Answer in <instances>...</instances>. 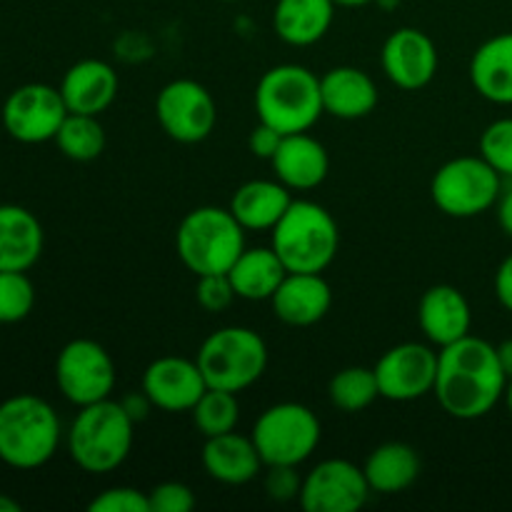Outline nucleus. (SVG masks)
I'll return each mask as SVG.
<instances>
[{
  "instance_id": "f257e3e1",
  "label": "nucleus",
  "mask_w": 512,
  "mask_h": 512,
  "mask_svg": "<svg viewBox=\"0 0 512 512\" xmlns=\"http://www.w3.org/2000/svg\"><path fill=\"white\" fill-rule=\"evenodd\" d=\"M508 388L498 348L488 340L465 335L438 353L433 395L455 420H480L493 413Z\"/></svg>"
},
{
  "instance_id": "f03ea898",
  "label": "nucleus",
  "mask_w": 512,
  "mask_h": 512,
  "mask_svg": "<svg viewBox=\"0 0 512 512\" xmlns=\"http://www.w3.org/2000/svg\"><path fill=\"white\" fill-rule=\"evenodd\" d=\"M135 420L125 413L123 403L100 400L85 405L68 430L70 460L83 473L105 475L128 460L135 440Z\"/></svg>"
},
{
  "instance_id": "7ed1b4c3",
  "label": "nucleus",
  "mask_w": 512,
  "mask_h": 512,
  "mask_svg": "<svg viewBox=\"0 0 512 512\" xmlns=\"http://www.w3.org/2000/svg\"><path fill=\"white\" fill-rule=\"evenodd\" d=\"M60 420L53 405L20 393L0 403V460L15 470L43 468L60 445Z\"/></svg>"
},
{
  "instance_id": "20e7f679",
  "label": "nucleus",
  "mask_w": 512,
  "mask_h": 512,
  "mask_svg": "<svg viewBox=\"0 0 512 512\" xmlns=\"http://www.w3.org/2000/svg\"><path fill=\"white\" fill-rule=\"evenodd\" d=\"M270 235L288 273H325L340 248L338 223L313 200H293Z\"/></svg>"
},
{
  "instance_id": "39448f33",
  "label": "nucleus",
  "mask_w": 512,
  "mask_h": 512,
  "mask_svg": "<svg viewBox=\"0 0 512 512\" xmlns=\"http://www.w3.org/2000/svg\"><path fill=\"white\" fill-rule=\"evenodd\" d=\"M255 110L260 123L273 125L278 133H308L325 113L320 78L305 65H275L258 80Z\"/></svg>"
},
{
  "instance_id": "423d86ee",
  "label": "nucleus",
  "mask_w": 512,
  "mask_h": 512,
  "mask_svg": "<svg viewBox=\"0 0 512 512\" xmlns=\"http://www.w3.org/2000/svg\"><path fill=\"white\" fill-rule=\"evenodd\" d=\"M175 248L195 278L228 273L245 250V228L230 208L200 205L180 220Z\"/></svg>"
},
{
  "instance_id": "0eeeda50",
  "label": "nucleus",
  "mask_w": 512,
  "mask_h": 512,
  "mask_svg": "<svg viewBox=\"0 0 512 512\" xmlns=\"http://www.w3.org/2000/svg\"><path fill=\"white\" fill-rule=\"evenodd\" d=\"M195 360L208 388L243 393L263 378L268 368V345L255 330L228 325L213 330L203 340Z\"/></svg>"
},
{
  "instance_id": "6e6552de",
  "label": "nucleus",
  "mask_w": 512,
  "mask_h": 512,
  "mask_svg": "<svg viewBox=\"0 0 512 512\" xmlns=\"http://www.w3.org/2000/svg\"><path fill=\"white\" fill-rule=\"evenodd\" d=\"M503 193V175L480 155H460L435 170L430 198L448 218H478L495 208Z\"/></svg>"
},
{
  "instance_id": "1a4fd4ad",
  "label": "nucleus",
  "mask_w": 512,
  "mask_h": 512,
  "mask_svg": "<svg viewBox=\"0 0 512 512\" xmlns=\"http://www.w3.org/2000/svg\"><path fill=\"white\" fill-rule=\"evenodd\" d=\"M320 420L308 405L278 403L260 413L253 443L265 465H303L320 445Z\"/></svg>"
},
{
  "instance_id": "9d476101",
  "label": "nucleus",
  "mask_w": 512,
  "mask_h": 512,
  "mask_svg": "<svg viewBox=\"0 0 512 512\" xmlns=\"http://www.w3.org/2000/svg\"><path fill=\"white\" fill-rule=\"evenodd\" d=\"M55 383L75 408L108 400L115 390V363L108 350L90 338H75L58 353Z\"/></svg>"
},
{
  "instance_id": "9b49d317",
  "label": "nucleus",
  "mask_w": 512,
  "mask_h": 512,
  "mask_svg": "<svg viewBox=\"0 0 512 512\" xmlns=\"http://www.w3.org/2000/svg\"><path fill=\"white\" fill-rule=\"evenodd\" d=\"M155 118L170 140L183 145L203 143L218 123V105L203 83L190 78L170 80L155 98Z\"/></svg>"
},
{
  "instance_id": "f8f14e48",
  "label": "nucleus",
  "mask_w": 512,
  "mask_h": 512,
  "mask_svg": "<svg viewBox=\"0 0 512 512\" xmlns=\"http://www.w3.org/2000/svg\"><path fill=\"white\" fill-rule=\"evenodd\" d=\"M68 108L60 88L45 83H28L15 88L3 103V128L13 140L38 145L55 140Z\"/></svg>"
},
{
  "instance_id": "ddd939ff",
  "label": "nucleus",
  "mask_w": 512,
  "mask_h": 512,
  "mask_svg": "<svg viewBox=\"0 0 512 512\" xmlns=\"http://www.w3.org/2000/svg\"><path fill=\"white\" fill-rule=\"evenodd\" d=\"M373 370L380 398L390 403H413L433 393L438 378V353L425 343H400L385 350Z\"/></svg>"
},
{
  "instance_id": "4468645a",
  "label": "nucleus",
  "mask_w": 512,
  "mask_h": 512,
  "mask_svg": "<svg viewBox=\"0 0 512 512\" xmlns=\"http://www.w3.org/2000/svg\"><path fill=\"white\" fill-rule=\"evenodd\" d=\"M370 493L363 468L345 458H328L305 475L298 500L305 512H358Z\"/></svg>"
},
{
  "instance_id": "2eb2a0df",
  "label": "nucleus",
  "mask_w": 512,
  "mask_h": 512,
  "mask_svg": "<svg viewBox=\"0 0 512 512\" xmlns=\"http://www.w3.org/2000/svg\"><path fill=\"white\" fill-rule=\"evenodd\" d=\"M383 73L400 90H423L438 73V48L420 28H398L388 35L380 53Z\"/></svg>"
},
{
  "instance_id": "dca6fc26",
  "label": "nucleus",
  "mask_w": 512,
  "mask_h": 512,
  "mask_svg": "<svg viewBox=\"0 0 512 512\" xmlns=\"http://www.w3.org/2000/svg\"><path fill=\"white\" fill-rule=\"evenodd\" d=\"M205 390L208 383L198 360L165 355L153 360L143 373V393L148 395L153 408L165 413H190Z\"/></svg>"
},
{
  "instance_id": "f3484780",
  "label": "nucleus",
  "mask_w": 512,
  "mask_h": 512,
  "mask_svg": "<svg viewBox=\"0 0 512 512\" xmlns=\"http://www.w3.org/2000/svg\"><path fill=\"white\" fill-rule=\"evenodd\" d=\"M273 313L290 328H310L330 313L333 290L323 273H288L270 298Z\"/></svg>"
},
{
  "instance_id": "a211bd4d",
  "label": "nucleus",
  "mask_w": 512,
  "mask_h": 512,
  "mask_svg": "<svg viewBox=\"0 0 512 512\" xmlns=\"http://www.w3.org/2000/svg\"><path fill=\"white\" fill-rule=\"evenodd\" d=\"M418 325L430 345L445 348L470 335L473 310L455 285H433L418 303Z\"/></svg>"
},
{
  "instance_id": "6ab92c4d",
  "label": "nucleus",
  "mask_w": 512,
  "mask_h": 512,
  "mask_svg": "<svg viewBox=\"0 0 512 512\" xmlns=\"http://www.w3.org/2000/svg\"><path fill=\"white\" fill-rule=\"evenodd\" d=\"M120 80L113 65L98 58H85L70 65L60 83V95L68 113L100 115L118 98Z\"/></svg>"
},
{
  "instance_id": "aec40b11",
  "label": "nucleus",
  "mask_w": 512,
  "mask_h": 512,
  "mask_svg": "<svg viewBox=\"0 0 512 512\" xmlns=\"http://www.w3.org/2000/svg\"><path fill=\"white\" fill-rule=\"evenodd\" d=\"M273 173L285 188L315 190L330 173V155L318 138L308 133L283 135L278 153L270 160Z\"/></svg>"
},
{
  "instance_id": "412c9836",
  "label": "nucleus",
  "mask_w": 512,
  "mask_h": 512,
  "mask_svg": "<svg viewBox=\"0 0 512 512\" xmlns=\"http://www.w3.org/2000/svg\"><path fill=\"white\" fill-rule=\"evenodd\" d=\"M323 110L338 120L368 118L378 108V85L355 65H338L320 78Z\"/></svg>"
},
{
  "instance_id": "4be33fe9",
  "label": "nucleus",
  "mask_w": 512,
  "mask_h": 512,
  "mask_svg": "<svg viewBox=\"0 0 512 512\" xmlns=\"http://www.w3.org/2000/svg\"><path fill=\"white\" fill-rule=\"evenodd\" d=\"M200 460L205 473L223 485H248L250 480L258 478L260 468L265 465L253 438L238 435L235 430L205 438Z\"/></svg>"
},
{
  "instance_id": "5701e85b",
  "label": "nucleus",
  "mask_w": 512,
  "mask_h": 512,
  "mask_svg": "<svg viewBox=\"0 0 512 512\" xmlns=\"http://www.w3.org/2000/svg\"><path fill=\"white\" fill-rule=\"evenodd\" d=\"M43 225L23 205H0V270L28 273L43 253Z\"/></svg>"
},
{
  "instance_id": "b1692460",
  "label": "nucleus",
  "mask_w": 512,
  "mask_h": 512,
  "mask_svg": "<svg viewBox=\"0 0 512 512\" xmlns=\"http://www.w3.org/2000/svg\"><path fill=\"white\" fill-rule=\"evenodd\" d=\"M293 203L290 188H285L278 178L275 180H248L240 185L230 198V213L235 215L240 225L253 233L273 230L278 220L283 218L285 210Z\"/></svg>"
},
{
  "instance_id": "393cba45",
  "label": "nucleus",
  "mask_w": 512,
  "mask_h": 512,
  "mask_svg": "<svg viewBox=\"0 0 512 512\" xmlns=\"http://www.w3.org/2000/svg\"><path fill=\"white\" fill-rule=\"evenodd\" d=\"M468 73L480 98L495 105H512V33L493 35L478 45Z\"/></svg>"
},
{
  "instance_id": "a878e982",
  "label": "nucleus",
  "mask_w": 512,
  "mask_h": 512,
  "mask_svg": "<svg viewBox=\"0 0 512 512\" xmlns=\"http://www.w3.org/2000/svg\"><path fill=\"white\" fill-rule=\"evenodd\" d=\"M338 5L333 0H278L273 10V28L283 43L308 48L325 38Z\"/></svg>"
},
{
  "instance_id": "bb28decb",
  "label": "nucleus",
  "mask_w": 512,
  "mask_h": 512,
  "mask_svg": "<svg viewBox=\"0 0 512 512\" xmlns=\"http://www.w3.org/2000/svg\"><path fill=\"white\" fill-rule=\"evenodd\" d=\"M420 468L418 450L400 440L378 445L363 465L370 490L380 495L405 493L418 480Z\"/></svg>"
},
{
  "instance_id": "cd10ccee",
  "label": "nucleus",
  "mask_w": 512,
  "mask_h": 512,
  "mask_svg": "<svg viewBox=\"0 0 512 512\" xmlns=\"http://www.w3.org/2000/svg\"><path fill=\"white\" fill-rule=\"evenodd\" d=\"M288 275L283 260L273 248H245L243 255L228 270L235 295L243 300H270Z\"/></svg>"
},
{
  "instance_id": "c85d7f7f",
  "label": "nucleus",
  "mask_w": 512,
  "mask_h": 512,
  "mask_svg": "<svg viewBox=\"0 0 512 512\" xmlns=\"http://www.w3.org/2000/svg\"><path fill=\"white\" fill-rule=\"evenodd\" d=\"M55 145L65 158L75 160V163L98 160L105 150V130L98 115L68 113L55 135Z\"/></svg>"
},
{
  "instance_id": "c756f323",
  "label": "nucleus",
  "mask_w": 512,
  "mask_h": 512,
  "mask_svg": "<svg viewBox=\"0 0 512 512\" xmlns=\"http://www.w3.org/2000/svg\"><path fill=\"white\" fill-rule=\"evenodd\" d=\"M328 398L343 413H363L380 398L375 370L363 368V365L343 368L330 378Z\"/></svg>"
},
{
  "instance_id": "7c9ffc66",
  "label": "nucleus",
  "mask_w": 512,
  "mask_h": 512,
  "mask_svg": "<svg viewBox=\"0 0 512 512\" xmlns=\"http://www.w3.org/2000/svg\"><path fill=\"white\" fill-rule=\"evenodd\" d=\"M190 415H193L195 428H198V433H203V438L233 433L240 420L238 393L208 388L203 398L195 403V408L190 410Z\"/></svg>"
},
{
  "instance_id": "2f4dec72",
  "label": "nucleus",
  "mask_w": 512,
  "mask_h": 512,
  "mask_svg": "<svg viewBox=\"0 0 512 512\" xmlns=\"http://www.w3.org/2000/svg\"><path fill=\"white\" fill-rule=\"evenodd\" d=\"M35 305V288L20 270H0V323L13 325L30 315Z\"/></svg>"
},
{
  "instance_id": "473e14b6",
  "label": "nucleus",
  "mask_w": 512,
  "mask_h": 512,
  "mask_svg": "<svg viewBox=\"0 0 512 512\" xmlns=\"http://www.w3.org/2000/svg\"><path fill=\"white\" fill-rule=\"evenodd\" d=\"M480 158L488 160L503 178L512 180V118H498L480 135Z\"/></svg>"
},
{
  "instance_id": "72a5a7b5",
  "label": "nucleus",
  "mask_w": 512,
  "mask_h": 512,
  "mask_svg": "<svg viewBox=\"0 0 512 512\" xmlns=\"http://www.w3.org/2000/svg\"><path fill=\"white\" fill-rule=\"evenodd\" d=\"M235 295L233 283H230L228 273L218 275H198V285H195V300L205 313H223L233 305Z\"/></svg>"
},
{
  "instance_id": "f704fd0d",
  "label": "nucleus",
  "mask_w": 512,
  "mask_h": 512,
  "mask_svg": "<svg viewBox=\"0 0 512 512\" xmlns=\"http://www.w3.org/2000/svg\"><path fill=\"white\" fill-rule=\"evenodd\" d=\"M90 512H150L148 493L128 485L108 488L100 495H95L88 505Z\"/></svg>"
},
{
  "instance_id": "c9c22d12",
  "label": "nucleus",
  "mask_w": 512,
  "mask_h": 512,
  "mask_svg": "<svg viewBox=\"0 0 512 512\" xmlns=\"http://www.w3.org/2000/svg\"><path fill=\"white\" fill-rule=\"evenodd\" d=\"M150 512H190L195 508L193 490L178 480H168V483L155 485L148 490Z\"/></svg>"
},
{
  "instance_id": "e433bc0d",
  "label": "nucleus",
  "mask_w": 512,
  "mask_h": 512,
  "mask_svg": "<svg viewBox=\"0 0 512 512\" xmlns=\"http://www.w3.org/2000/svg\"><path fill=\"white\" fill-rule=\"evenodd\" d=\"M303 478L298 475V465H268L265 473V493L275 503H290L300 498Z\"/></svg>"
},
{
  "instance_id": "4c0bfd02",
  "label": "nucleus",
  "mask_w": 512,
  "mask_h": 512,
  "mask_svg": "<svg viewBox=\"0 0 512 512\" xmlns=\"http://www.w3.org/2000/svg\"><path fill=\"white\" fill-rule=\"evenodd\" d=\"M280 143H283V133H278V130L268 123H258L248 135V150L260 160H273Z\"/></svg>"
},
{
  "instance_id": "58836bf2",
  "label": "nucleus",
  "mask_w": 512,
  "mask_h": 512,
  "mask_svg": "<svg viewBox=\"0 0 512 512\" xmlns=\"http://www.w3.org/2000/svg\"><path fill=\"white\" fill-rule=\"evenodd\" d=\"M495 298L508 313H512V253L500 263L495 273Z\"/></svg>"
},
{
  "instance_id": "ea45409f",
  "label": "nucleus",
  "mask_w": 512,
  "mask_h": 512,
  "mask_svg": "<svg viewBox=\"0 0 512 512\" xmlns=\"http://www.w3.org/2000/svg\"><path fill=\"white\" fill-rule=\"evenodd\" d=\"M120 403H123L125 413H128L130 418L135 420V423H140V420L148 418L150 408H153V403H150V398L145 393L128 395V398H123V400H120Z\"/></svg>"
},
{
  "instance_id": "a19ab883",
  "label": "nucleus",
  "mask_w": 512,
  "mask_h": 512,
  "mask_svg": "<svg viewBox=\"0 0 512 512\" xmlns=\"http://www.w3.org/2000/svg\"><path fill=\"white\" fill-rule=\"evenodd\" d=\"M495 208H498V213H495L498 215V225L503 228V233L508 235V238H512V185L500 193Z\"/></svg>"
},
{
  "instance_id": "79ce46f5",
  "label": "nucleus",
  "mask_w": 512,
  "mask_h": 512,
  "mask_svg": "<svg viewBox=\"0 0 512 512\" xmlns=\"http://www.w3.org/2000/svg\"><path fill=\"white\" fill-rule=\"evenodd\" d=\"M498 360L500 365H503L505 375H508V380L512 378V338L503 340V343L498 345Z\"/></svg>"
},
{
  "instance_id": "37998d69",
  "label": "nucleus",
  "mask_w": 512,
  "mask_h": 512,
  "mask_svg": "<svg viewBox=\"0 0 512 512\" xmlns=\"http://www.w3.org/2000/svg\"><path fill=\"white\" fill-rule=\"evenodd\" d=\"M0 512H20V503L10 498V495L0 493Z\"/></svg>"
},
{
  "instance_id": "c03bdc74",
  "label": "nucleus",
  "mask_w": 512,
  "mask_h": 512,
  "mask_svg": "<svg viewBox=\"0 0 512 512\" xmlns=\"http://www.w3.org/2000/svg\"><path fill=\"white\" fill-rule=\"evenodd\" d=\"M338 8H363V5L375 3V0H333Z\"/></svg>"
},
{
  "instance_id": "a18cd8bd",
  "label": "nucleus",
  "mask_w": 512,
  "mask_h": 512,
  "mask_svg": "<svg viewBox=\"0 0 512 512\" xmlns=\"http://www.w3.org/2000/svg\"><path fill=\"white\" fill-rule=\"evenodd\" d=\"M503 400H505V405H508V413H510V418H512V378L508 380V388H505Z\"/></svg>"
},
{
  "instance_id": "49530a36",
  "label": "nucleus",
  "mask_w": 512,
  "mask_h": 512,
  "mask_svg": "<svg viewBox=\"0 0 512 512\" xmlns=\"http://www.w3.org/2000/svg\"><path fill=\"white\" fill-rule=\"evenodd\" d=\"M220 3H240V0H220Z\"/></svg>"
}]
</instances>
